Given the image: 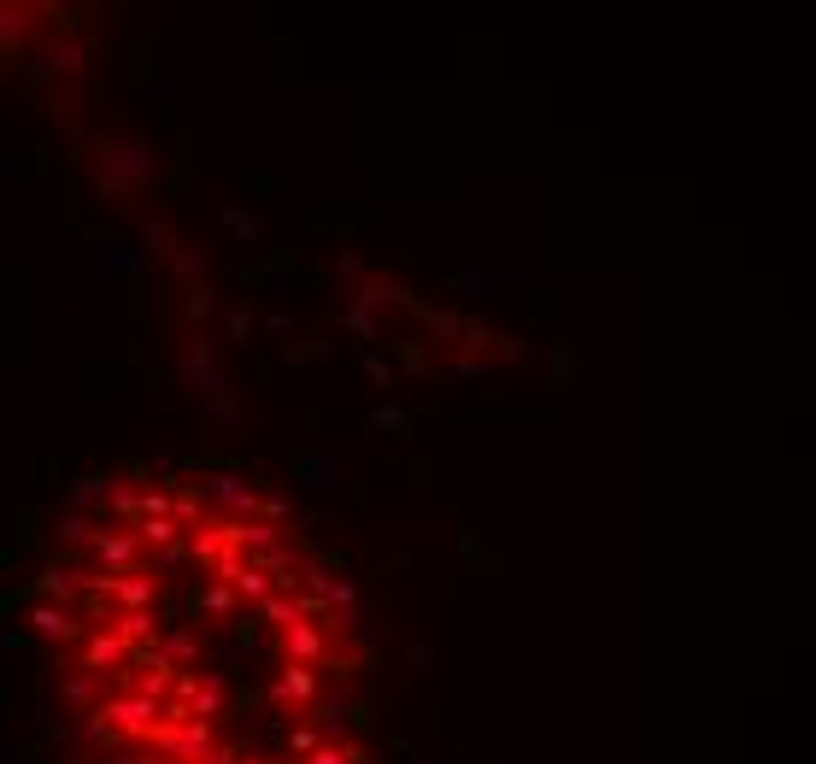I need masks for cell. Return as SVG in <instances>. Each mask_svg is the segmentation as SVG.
Masks as SVG:
<instances>
[{
    "label": "cell",
    "instance_id": "obj_1",
    "mask_svg": "<svg viewBox=\"0 0 816 764\" xmlns=\"http://www.w3.org/2000/svg\"><path fill=\"white\" fill-rule=\"evenodd\" d=\"M148 741L165 764H200V759H212V747H217V724H200V717H188V724H159Z\"/></svg>",
    "mask_w": 816,
    "mask_h": 764
},
{
    "label": "cell",
    "instance_id": "obj_2",
    "mask_svg": "<svg viewBox=\"0 0 816 764\" xmlns=\"http://www.w3.org/2000/svg\"><path fill=\"white\" fill-rule=\"evenodd\" d=\"M271 653L283 659V665H335V653H329V629L324 624H312V617H300V624H288V629H276L271 636Z\"/></svg>",
    "mask_w": 816,
    "mask_h": 764
},
{
    "label": "cell",
    "instance_id": "obj_3",
    "mask_svg": "<svg viewBox=\"0 0 816 764\" xmlns=\"http://www.w3.org/2000/svg\"><path fill=\"white\" fill-rule=\"evenodd\" d=\"M100 717L112 724V735L118 741H148V735L159 729V700H141V694H106L100 700Z\"/></svg>",
    "mask_w": 816,
    "mask_h": 764
},
{
    "label": "cell",
    "instance_id": "obj_4",
    "mask_svg": "<svg viewBox=\"0 0 816 764\" xmlns=\"http://www.w3.org/2000/svg\"><path fill=\"white\" fill-rule=\"evenodd\" d=\"M265 700L276 705V712H300V705L317 700V665H283L265 682Z\"/></svg>",
    "mask_w": 816,
    "mask_h": 764
},
{
    "label": "cell",
    "instance_id": "obj_5",
    "mask_svg": "<svg viewBox=\"0 0 816 764\" xmlns=\"http://www.w3.org/2000/svg\"><path fill=\"white\" fill-rule=\"evenodd\" d=\"M206 500L224 506V517H253L259 512V488L241 477V471H212L206 477Z\"/></svg>",
    "mask_w": 816,
    "mask_h": 764
},
{
    "label": "cell",
    "instance_id": "obj_6",
    "mask_svg": "<svg viewBox=\"0 0 816 764\" xmlns=\"http://www.w3.org/2000/svg\"><path fill=\"white\" fill-rule=\"evenodd\" d=\"M24 624H30L48 647H71V641H83V624H77V612H71V605H48V600H36L30 612H24Z\"/></svg>",
    "mask_w": 816,
    "mask_h": 764
},
{
    "label": "cell",
    "instance_id": "obj_7",
    "mask_svg": "<svg viewBox=\"0 0 816 764\" xmlns=\"http://www.w3.org/2000/svg\"><path fill=\"white\" fill-rule=\"evenodd\" d=\"M129 665V641H118L106 624L83 629V671H124Z\"/></svg>",
    "mask_w": 816,
    "mask_h": 764
},
{
    "label": "cell",
    "instance_id": "obj_8",
    "mask_svg": "<svg viewBox=\"0 0 816 764\" xmlns=\"http://www.w3.org/2000/svg\"><path fill=\"white\" fill-rule=\"evenodd\" d=\"M364 441H371V453H405L412 447V417L400 406H382L371 417V429H364Z\"/></svg>",
    "mask_w": 816,
    "mask_h": 764
},
{
    "label": "cell",
    "instance_id": "obj_9",
    "mask_svg": "<svg viewBox=\"0 0 816 764\" xmlns=\"http://www.w3.org/2000/svg\"><path fill=\"white\" fill-rule=\"evenodd\" d=\"M112 612H153V600H159V583L148 571H124V576H112Z\"/></svg>",
    "mask_w": 816,
    "mask_h": 764
},
{
    "label": "cell",
    "instance_id": "obj_10",
    "mask_svg": "<svg viewBox=\"0 0 816 764\" xmlns=\"http://www.w3.org/2000/svg\"><path fill=\"white\" fill-rule=\"evenodd\" d=\"M100 171H106V189H124V177H148L153 160L141 148H129V141H112V148L100 153Z\"/></svg>",
    "mask_w": 816,
    "mask_h": 764
},
{
    "label": "cell",
    "instance_id": "obj_11",
    "mask_svg": "<svg viewBox=\"0 0 816 764\" xmlns=\"http://www.w3.org/2000/svg\"><path fill=\"white\" fill-rule=\"evenodd\" d=\"M324 600H329V617H324V629H329V636H353V629H359V588L335 576V583L324 588Z\"/></svg>",
    "mask_w": 816,
    "mask_h": 764
},
{
    "label": "cell",
    "instance_id": "obj_12",
    "mask_svg": "<svg viewBox=\"0 0 816 764\" xmlns=\"http://www.w3.org/2000/svg\"><path fill=\"white\" fill-rule=\"evenodd\" d=\"M95 559H100V571H112V576L141 571V541L136 536H106V529H100V536H95Z\"/></svg>",
    "mask_w": 816,
    "mask_h": 764
},
{
    "label": "cell",
    "instance_id": "obj_13",
    "mask_svg": "<svg viewBox=\"0 0 816 764\" xmlns=\"http://www.w3.org/2000/svg\"><path fill=\"white\" fill-rule=\"evenodd\" d=\"M547 371H552V394H570V388L581 383V348H576L570 336H558V341H552Z\"/></svg>",
    "mask_w": 816,
    "mask_h": 764
},
{
    "label": "cell",
    "instance_id": "obj_14",
    "mask_svg": "<svg viewBox=\"0 0 816 764\" xmlns=\"http://www.w3.org/2000/svg\"><path fill=\"white\" fill-rule=\"evenodd\" d=\"M294 477L305 483V488H312V494H335V488H341V459H335V453H305L300 459V465H294Z\"/></svg>",
    "mask_w": 816,
    "mask_h": 764
},
{
    "label": "cell",
    "instance_id": "obj_15",
    "mask_svg": "<svg viewBox=\"0 0 816 764\" xmlns=\"http://www.w3.org/2000/svg\"><path fill=\"white\" fill-rule=\"evenodd\" d=\"M106 629H112L118 641H129V647L159 641V617H153V612H112V617H106Z\"/></svg>",
    "mask_w": 816,
    "mask_h": 764
},
{
    "label": "cell",
    "instance_id": "obj_16",
    "mask_svg": "<svg viewBox=\"0 0 816 764\" xmlns=\"http://www.w3.org/2000/svg\"><path fill=\"white\" fill-rule=\"evenodd\" d=\"M224 705H229V694H224V676H200V694L188 700V717H200V724H217L224 717Z\"/></svg>",
    "mask_w": 816,
    "mask_h": 764
},
{
    "label": "cell",
    "instance_id": "obj_17",
    "mask_svg": "<svg viewBox=\"0 0 816 764\" xmlns=\"http://www.w3.org/2000/svg\"><path fill=\"white\" fill-rule=\"evenodd\" d=\"M253 617H259V624H271V636H276V629L300 624V600L294 594H276V588H271V594L253 605Z\"/></svg>",
    "mask_w": 816,
    "mask_h": 764
},
{
    "label": "cell",
    "instance_id": "obj_18",
    "mask_svg": "<svg viewBox=\"0 0 816 764\" xmlns=\"http://www.w3.org/2000/svg\"><path fill=\"white\" fill-rule=\"evenodd\" d=\"M159 659H165L171 671H194V665H200V636H194V629L165 636V641H159Z\"/></svg>",
    "mask_w": 816,
    "mask_h": 764
},
{
    "label": "cell",
    "instance_id": "obj_19",
    "mask_svg": "<svg viewBox=\"0 0 816 764\" xmlns=\"http://www.w3.org/2000/svg\"><path fill=\"white\" fill-rule=\"evenodd\" d=\"M459 559H464V571H476V565H482L488 576L500 571V559L488 553V536H482L476 524H464V536H459Z\"/></svg>",
    "mask_w": 816,
    "mask_h": 764
},
{
    "label": "cell",
    "instance_id": "obj_20",
    "mask_svg": "<svg viewBox=\"0 0 816 764\" xmlns=\"http://www.w3.org/2000/svg\"><path fill=\"white\" fill-rule=\"evenodd\" d=\"M24 36H30V12L7 0V7H0V53H18Z\"/></svg>",
    "mask_w": 816,
    "mask_h": 764
},
{
    "label": "cell",
    "instance_id": "obj_21",
    "mask_svg": "<svg viewBox=\"0 0 816 764\" xmlns=\"http://www.w3.org/2000/svg\"><path fill=\"white\" fill-rule=\"evenodd\" d=\"M136 541L141 547H177L183 541V524H177V517H136Z\"/></svg>",
    "mask_w": 816,
    "mask_h": 764
},
{
    "label": "cell",
    "instance_id": "obj_22",
    "mask_svg": "<svg viewBox=\"0 0 816 764\" xmlns=\"http://www.w3.org/2000/svg\"><path fill=\"white\" fill-rule=\"evenodd\" d=\"M376 306H412V300H405V288H393V283H364L359 288V312H371L376 318Z\"/></svg>",
    "mask_w": 816,
    "mask_h": 764
},
{
    "label": "cell",
    "instance_id": "obj_23",
    "mask_svg": "<svg viewBox=\"0 0 816 764\" xmlns=\"http://www.w3.org/2000/svg\"><path fill=\"white\" fill-rule=\"evenodd\" d=\"M236 588H229V583H212L206 588V594H200V617H212V624H217V617H236Z\"/></svg>",
    "mask_w": 816,
    "mask_h": 764
},
{
    "label": "cell",
    "instance_id": "obj_24",
    "mask_svg": "<svg viewBox=\"0 0 816 764\" xmlns=\"http://www.w3.org/2000/svg\"><path fill=\"white\" fill-rule=\"evenodd\" d=\"M300 764H364V753L359 747H347V741H317Z\"/></svg>",
    "mask_w": 816,
    "mask_h": 764
},
{
    "label": "cell",
    "instance_id": "obj_25",
    "mask_svg": "<svg viewBox=\"0 0 816 764\" xmlns=\"http://www.w3.org/2000/svg\"><path fill=\"white\" fill-rule=\"evenodd\" d=\"M265 547H276V524H265V517H241V553H265Z\"/></svg>",
    "mask_w": 816,
    "mask_h": 764
},
{
    "label": "cell",
    "instance_id": "obj_26",
    "mask_svg": "<svg viewBox=\"0 0 816 764\" xmlns=\"http://www.w3.org/2000/svg\"><path fill=\"white\" fill-rule=\"evenodd\" d=\"M229 588H236V600H247V605H259V600H265V594H271V588H276V583H271V576H265V571H253V565H247V571H241V576H236V583H229Z\"/></svg>",
    "mask_w": 816,
    "mask_h": 764
},
{
    "label": "cell",
    "instance_id": "obj_27",
    "mask_svg": "<svg viewBox=\"0 0 816 764\" xmlns=\"http://www.w3.org/2000/svg\"><path fill=\"white\" fill-rule=\"evenodd\" d=\"M100 700V676L89 671V676H71V682H65V705H71V712H83V705H95Z\"/></svg>",
    "mask_w": 816,
    "mask_h": 764
},
{
    "label": "cell",
    "instance_id": "obj_28",
    "mask_svg": "<svg viewBox=\"0 0 816 764\" xmlns=\"http://www.w3.org/2000/svg\"><path fill=\"white\" fill-rule=\"evenodd\" d=\"M36 588H41V594H53V600H71V594H77V588H71V571H60V565H53V571H41L36 576Z\"/></svg>",
    "mask_w": 816,
    "mask_h": 764
},
{
    "label": "cell",
    "instance_id": "obj_29",
    "mask_svg": "<svg viewBox=\"0 0 816 764\" xmlns=\"http://www.w3.org/2000/svg\"><path fill=\"white\" fill-rule=\"evenodd\" d=\"M60 536H65L71 547H95V536H100V529H95V524H89V517H83V512H71L65 524H60Z\"/></svg>",
    "mask_w": 816,
    "mask_h": 764
},
{
    "label": "cell",
    "instance_id": "obj_30",
    "mask_svg": "<svg viewBox=\"0 0 816 764\" xmlns=\"http://www.w3.org/2000/svg\"><path fill=\"white\" fill-rule=\"evenodd\" d=\"M171 517H177L183 529H194L200 517H206V512H200V494H171Z\"/></svg>",
    "mask_w": 816,
    "mask_h": 764
},
{
    "label": "cell",
    "instance_id": "obj_31",
    "mask_svg": "<svg viewBox=\"0 0 816 764\" xmlns=\"http://www.w3.org/2000/svg\"><path fill=\"white\" fill-rule=\"evenodd\" d=\"M317 741H324V729H317V724H300V729H288V753H294V759H305V753H312Z\"/></svg>",
    "mask_w": 816,
    "mask_h": 764
},
{
    "label": "cell",
    "instance_id": "obj_32",
    "mask_svg": "<svg viewBox=\"0 0 816 764\" xmlns=\"http://www.w3.org/2000/svg\"><path fill=\"white\" fill-rule=\"evenodd\" d=\"M417 318H424L435 336H459V329H464V318H453V312H435V306H417Z\"/></svg>",
    "mask_w": 816,
    "mask_h": 764
},
{
    "label": "cell",
    "instance_id": "obj_33",
    "mask_svg": "<svg viewBox=\"0 0 816 764\" xmlns=\"http://www.w3.org/2000/svg\"><path fill=\"white\" fill-rule=\"evenodd\" d=\"M112 512H118L124 524H136V517H141V494H136V488H112Z\"/></svg>",
    "mask_w": 816,
    "mask_h": 764
},
{
    "label": "cell",
    "instance_id": "obj_34",
    "mask_svg": "<svg viewBox=\"0 0 816 764\" xmlns=\"http://www.w3.org/2000/svg\"><path fill=\"white\" fill-rule=\"evenodd\" d=\"M106 483H112V477H77V483H71V500H77V506H89V500L106 494Z\"/></svg>",
    "mask_w": 816,
    "mask_h": 764
},
{
    "label": "cell",
    "instance_id": "obj_35",
    "mask_svg": "<svg viewBox=\"0 0 816 764\" xmlns=\"http://www.w3.org/2000/svg\"><path fill=\"white\" fill-rule=\"evenodd\" d=\"M247 329H253V306H229V341L247 348Z\"/></svg>",
    "mask_w": 816,
    "mask_h": 764
},
{
    "label": "cell",
    "instance_id": "obj_36",
    "mask_svg": "<svg viewBox=\"0 0 816 764\" xmlns=\"http://www.w3.org/2000/svg\"><path fill=\"white\" fill-rule=\"evenodd\" d=\"M171 694H177V700H194V694H200V671H171Z\"/></svg>",
    "mask_w": 816,
    "mask_h": 764
},
{
    "label": "cell",
    "instance_id": "obj_37",
    "mask_svg": "<svg viewBox=\"0 0 816 764\" xmlns=\"http://www.w3.org/2000/svg\"><path fill=\"white\" fill-rule=\"evenodd\" d=\"M253 517H265V524H283V517H288V500L283 494H259V512Z\"/></svg>",
    "mask_w": 816,
    "mask_h": 764
},
{
    "label": "cell",
    "instance_id": "obj_38",
    "mask_svg": "<svg viewBox=\"0 0 816 764\" xmlns=\"http://www.w3.org/2000/svg\"><path fill=\"white\" fill-rule=\"evenodd\" d=\"M229 229H236V241H259V218H253V212H229Z\"/></svg>",
    "mask_w": 816,
    "mask_h": 764
},
{
    "label": "cell",
    "instance_id": "obj_39",
    "mask_svg": "<svg viewBox=\"0 0 816 764\" xmlns=\"http://www.w3.org/2000/svg\"><path fill=\"white\" fill-rule=\"evenodd\" d=\"M141 517H171V494L148 488V494H141Z\"/></svg>",
    "mask_w": 816,
    "mask_h": 764
},
{
    "label": "cell",
    "instance_id": "obj_40",
    "mask_svg": "<svg viewBox=\"0 0 816 764\" xmlns=\"http://www.w3.org/2000/svg\"><path fill=\"white\" fill-rule=\"evenodd\" d=\"M347 329H353V336H364V341H376V318H371V312H347Z\"/></svg>",
    "mask_w": 816,
    "mask_h": 764
},
{
    "label": "cell",
    "instance_id": "obj_41",
    "mask_svg": "<svg viewBox=\"0 0 816 764\" xmlns=\"http://www.w3.org/2000/svg\"><path fill=\"white\" fill-rule=\"evenodd\" d=\"M159 565H165V571L188 565V541H177V547H159Z\"/></svg>",
    "mask_w": 816,
    "mask_h": 764
},
{
    "label": "cell",
    "instance_id": "obj_42",
    "mask_svg": "<svg viewBox=\"0 0 816 764\" xmlns=\"http://www.w3.org/2000/svg\"><path fill=\"white\" fill-rule=\"evenodd\" d=\"M188 312H194V318H206V312H212V295H206V288H188Z\"/></svg>",
    "mask_w": 816,
    "mask_h": 764
},
{
    "label": "cell",
    "instance_id": "obj_43",
    "mask_svg": "<svg viewBox=\"0 0 816 764\" xmlns=\"http://www.w3.org/2000/svg\"><path fill=\"white\" fill-rule=\"evenodd\" d=\"M53 60H60V65H89V41H77V48H60Z\"/></svg>",
    "mask_w": 816,
    "mask_h": 764
},
{
    "label": "cell",
    "instance_id": "obj_44",
    "mask_svg": "<svg viewBox=\"0 0 816 764\" xmlns=\"http://www.w3.org/2000/svg\"><path fill=\"white\" fill-rule=\"evenodd\" d=\"M359 365H364V371H371V377H376V383H388V365H382V359H376L371 348H364V353H359Z\"/></svg>",
    "mask_w": 816,
    "mask_h": 764
},
{
    "label": "cell",
    "instance_id": "obj_45",
    "mask_svg": "<svg viewBox=\"0 0 816 764\" xmlns=\"http://www.w3.org/2000/svg\"><path fill=\"white\" fill-rule=\"evenodd\" d=\"M177 277H200V259L194 253H177Z\"/></svg>",
    "mask_w": 816,
    "mask_h": 764
},
{
    "label": "cell",
    "instance_id": "obj_46",
    "mask_svg": "<svg viewBox=\"0 0 816 764\" xmlns=\"http://www.w3.org/2000/svg\"><path fill=\"white\" fill-rule=\"evenodd\" d=\"M229 764H265V759H253V753H236V759H229Z\"/></svg>",
    "mask_w": 816,
    "mask_h": 764
}]
</instances>
